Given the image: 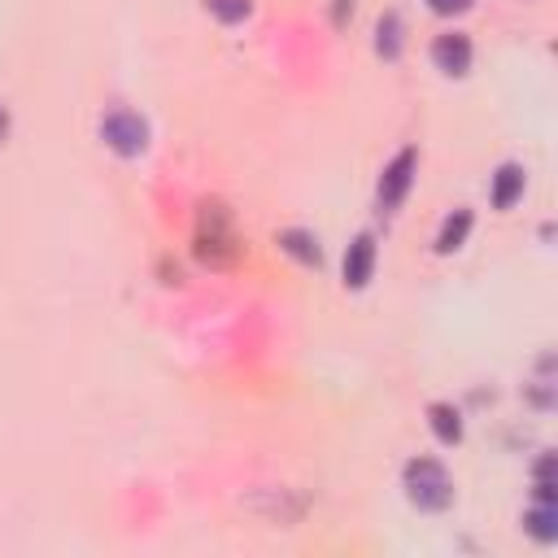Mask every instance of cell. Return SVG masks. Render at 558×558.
Listing matches in <instances>:
<instances>
[{
	"label": "cell",
	"mask_w": 558,
	"mask_h": 558,
	"mask_svg": "<svg viewBox=\"0 0 558 558\" xmlns=\"http://www.w3.org/2000/svg\"><path fill=\"white\" fill-rule=\"evenodd\" d=\"M240 253V235H235V218L222 201H201L196 214V257L205 266H231Z\"/></svg>",
	"instance_id": "cell-1"
},
{
	"label": "cell",
	"mask_w": 558,
	"mask_h": 558,
	"mask_svg": "<svg viewBox=\"0 0 558 558\" xmlns=\"http://www.w3.org/2000/svg\"><path fill=\"white\" fill-rule=\"evenodd\" d=\"M401 484H405L410 506L423 514H440L453 506V480L436 458H410L401 471Z\"/></svg>",
	"instance_id": "cell-2"
},
{
	"label": "cell",
	"mask_w": 558,
	"mask_h": 558,
	"mask_svg": "<svg viewBox=\"0 0 558 558\" xmlns=\"http://www.w3.org/2000/svg\"><path fill=\"white\" fill-rule=\"evenodd\" d=\"M100 140L118 153V157H140L148 148V122L135 109H109L100 118Z\"/></svg>",
	"instance_id": "cell-3"
},
{
	"label": "cell",
	"mask_w": 558,
	"mask_h": 558,
	"mask_svg": "<svg viewBox=\"0 0 558 558\" xmlns=\"http://www.w3.org/2000/svg\"><path fill=\"white\" fill-rule=\"evenodd\" d=\"M414 174H418V153L414 148H401L388 166H384V174H379V209H401V201L410 196V187H414Z\"/></svg>",
	"instance_id": "cell-4"
},
{
	"label": "cell",
	"mask_w": 558,
	"mask_h": 558,
	"mask_svg": "<svg viewBox=\"0 0 558 558\" xmlns=\"http://www.w3.org/2000/svg\"><path fill=\"white\" fill-rule=\"evenodd\" d=\"M375 253H379V244H375L371 231H357V235L349 240V248H344V288H349V292H362V288L371 283V275H375Z\"/></svg>",
	"instance_id": "cell-5"
},
{
	"label": "cell",
	"mask_w": 558,
	"mask_h": 558,
	"mask_svg": "<svg viewBox=\"0 0 558 558\" xmlns=\"http://www.w3.org/2000/svg\"><path fill=\"white\" fill-rule=\"evenodd\" d=\"M432 61H436L440 74L462 78V74L471 70V39H466L462 31H445V35H436V39H432Z\"/></svg>",
	"instance_id": "cell-6"
},
{
	"label": "cell",
	"mask_w": 558,
	"mask_h": 558,
	"mask_svg": "<svg viewBox=\"0 0 558 558\" xmlns=\"http://www.w3.org/2000/svg\"><path fill=\"white\" fill-rule=\"evenodd\" d=\"M523 187H527V170L519 161H501L497 174H493V192H488L493 209H510L523 196Z\"/></svg>",
	"instance_id": "cell-7"
},
{
	"label": "cell",
	"mask_w": 558,
	"mask_h": 558,
	"mask_svg": "<svg viewBox=\"0 0 558 558\" xmlns=\"http://www.w3.org/2000/svg\"><path fill=\"white\" fill-rule=\"evenodd\" d=\"M471 227H475V214L466 209V205H458L445 222H440V231H436V253L440 257H449V253H458L462 244H466V235H471Z\"/></svg>",
	"instance_id": "cell-8"
},
{
	"label": "cell",
	"mask_w": 558,
	"mask_h": 558,
	"mask_svg": "<svg viewBox=\"0 0 558 558\" xmlns=\"http://www.w3.org/2000/svg\"><path fill=\"white\" fill-rule=\"evenodd\" d=\"M427 427H432V436L440 440V445H462V414L449 405V401H432L427 405Z\"/></svg>",
	"instance_id": "cell-9"
},
{
	"label": "cell",
	"mask_w": 558,
	"mask_h": 558,
	"mask_svg": "<svg viewBox=\"0 0 558 558\" xmlns=\"http://www.w3.org/2000/svg\"><path fill=\"white\" fill-rule=\"evenodd\" d=\"M279 248L288 253V257H296L301 266H323V248H318V240L310 235V231H301V227H288V231H279Z\"/></svg>",
	"instance_id": "cell-10"
},
{
	"label": "cell",
	"mask_w": 558,
	"mask_h": 558,
	"mask_svg": "<svg viewBox=\"0 0 558 558\" xmlns=\"http://www.w3.org/2000/svg\"><path fill=\"white\" fill-rule=\"evenodd\" d=\"M523 527L541 541V545H554L558 541V506H545V501H536L527 514H523Z\"/></svg>",
	"instance_id": "cell-11"
},
{
	"label": "cell",
	"mask_w": 558,
	"mask_h": 558,
	"mask_svg": "<svg viewBox=\"0 0 558 558\" xmlns=\"http://www.w3.org/2000/svg\"><path fill=\"white\" fill-rule=\"evenodd\" d=\"M375 52L384 61H397L401 57V17L397 13H384L379 26H375Z\"/></svg>",
	"instance_id": "cell-12"
},
{
	"label": "cell",
	"mask_w": 558,
	"mask_h": 558,
	"mask_svg": "<svg viewBox=\"0 0 558 558\" xmlns=\"http://www.w3.org/2000/svg\"><path fill=\"white\" fill-rule=\"evenodd\" d=\"M205 9H209L222 26H235V22H244V17L253 13V0H205Z\"/></svg>",
	"instance_id": "cell-13"
},
{
	"label": "cell",
	"mask_w": 558,
	"mask_h": 558,
	"mask_svg": "<svg viewBox=\"0 0 558 558\" xmlns=\"http://www.w3.org/2000/svg\"><path fill=\"white\" fill-rule=\"evenodd\" d=\"M475 0H427V9L432 13H440V17H453V13H466Z\"/></svg>",
	"instance_id": "cell-14"
},
{
	"label": "cell",
	"mask_w": 558,
	"mask_h": 558,
	"mask_svg": "<svg viewBox=\"0 0 558 558\" xmlns=\"http://www.w3.org/2000/svg\"><path fill=\"white\" fill-rule=\"evenodd\" d=\"M349 17H353V0H331V22L344 26Z\"/></svg>",
	"instance_id": "cell-15"
},
{
	"label": "cell",
	"mask_w": 558,
	"mask_h": 558,
	"mask_svg": "<svg viewBox=\"0 0 558 558\" xmlns=\"http://www.w3.org/2000/svg\"><path fill=\"white\" fill-rule=\"evenodd\" d=\"M536 480H554V453H541L536 458V471H532Z\"/></svg>",
	"instance_id": "cell-16"
},
{
	"label": "cell",
	"mask_w": 558,
	"mask_h": 558,
	"mask_svg": "<svg viewBox=\"0 0 558 558\" xmlns=\"http://www.w3.org/2000/svg\"><path fill=\"white\" fill-rule=\"evenodd\" d=\"M4 131H9V113H4V105H0V140H4Z\"/></svg>",
	"instance_id": "cell-17"
}]
</instances>
